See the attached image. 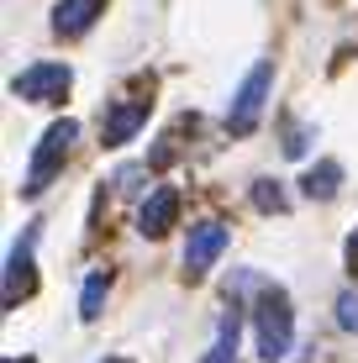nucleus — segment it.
I'll list each match as a JSON object with an SVG mask.
<instances>
[{
  "label": "nucleus",
  "mask_w": 358,
  "mask_h": 363,
  "mask_svg": "<svg viewBox=\"0 0 358 363\" xmlns=\"http://www.w3.org/2000/svg\"><path fill=\"white\" fill-rule=\"evenodd\" d=\"M253 337H258V358H264V363H279V358L290 353L295 316H290V295L285 290L269 284V290L258 295V306H253Z\"/></svg>",
  "instance_id": "obj_1"
},
{
  "label": "nucleus",
  "mask_w": 358,
  "mask_h": 363,
  "mask_svg": "<svg viewBox=\"0 0 358 363\" xmlns=\"http://www.w3.org/2000/svg\"><path fill=\"white\" fill-rule=\"evenodd\" d=\"M269 84H274V64H269V58H258V64L242 74L237 95H232V111H227V132H232V137H248V132L258 127L264 100H269Z\"/></svg>",
  "instance_id": "obj_2"
},
{
  "label": "nucleus",
  "mask_w": 358,
  "mask_h": 363,
  "mask_svg": "<svg viewBox=\"0 0 358 363\" xmlns=\"http://www.w3.org/2000/svg\"><path fill=\"white\" fill-rule=\"evenodd\" d=\"M74 137H79V121H69V116H64V121H53V127L37 137V147H32V174H27V184H21V190L37 195L58 169H64V153L74 147Z\"/></svg>",
  "instance_id": "obj_3"
},
{
  "label": "nucleus",
  "mask_w": 358,
  "mask_h": 363,
  "mask_svg": "<svg viewBox=\"0 0 358 363\" xmlns=\"http://www.w3.org/2000/svg\"><path fill=\"white\" fill-rule=\"evenodd\" d=\"M74 84V74L64 64H27L11 79V90H16L21 100H32V106H47V100H64Z\"/></svg>",
  "instance_id": "obj_4"
},
{
  "label": "nucleus",
  "mask_w": 358,
  "mask_h": 363,
  "mask_svg": "<svg viewBox=\"0 0 358 363\" xmlns=\"http://www.w3.org/2000/svg\"><path fill=\"white\" fill-rule=\"evenodd\" d=\"M32 242H37V221L11 242V253H6V306L27 300L32 284H37V274H32Z\"/></svg>",
  "instance_id": "obj_5"
},
{
  "label": "nucleus",
  "mask_w": 358,
  "mask_h": 363,
  "mask_svg": "<svg viewBox=\"0 0 358 363\" xmlns=\"http://www.w3.org/2000/svg\"><path fill=\"white\" fill-rule=\"evenodd\" d=\"M221 247H227V227L221 221H195L190 242H184V274H206L221 258Z\"/></svg>",
  "instance_id": "obj_6"
},
{
  "label": "nucleus",
  "mask_w": 358,
  "mask_h": 363,
  "mask_svg": "<svg viewBox=\"0 0 358 363\" xmlns=\"http://www.w3.org/2000/svg\"><path fill=\"white\" fill-rule=\"evenodd\" d=\"M147 127V106L142 100H116V106L101 116V147H121V143H132Z\"/></svg>",
  "instance_id": "obj_7"
},
{
  "label": "nucleus",
  "mask_w": 358,
  "mask_h": 363,
  "mask_svg": "<svg viewBox=\"0 0 358 363\" xmlns=\"http://www.w3.org/2000/svg\"><path fill=\"white\" fill-rule=\"evenodd\" d=\"M174 216H179V190L158 184V190L138 206V232H142V237H164L169 227H174Z\"/></svg>",
  "instance_id": "obj_8"
},
{
  "label": "nucleus",
  "mask_w": 358,
  "mask_h": 363,
  "mask_svg": "<svg viewBox=\"0 0 358 363\" xmlns=\"http://www.w3.org/2000/svg\"><path fill=\"white\" fill-rule=\"evenodd\" d=\"M95 16H101V0H58L53 6V32L58 37H79V32H90Z\"/></svg>",
  "instance_id": "obj_9"
},
{
  "label": "nucleus",
  "mask_w": 358,
  "mask_h": 363,
  "mask_svg": "<svg viewBox=\"0 0 358 363\" xmlns=\"http://www.w3.org/2000/svg\"><path fill=\"white\" fill-rule=\"evenodd\" d=\"M301 190L311 195V200H332L342 190V169L337 164H316V169H306L301 174Z\"/></svg>",
  "instance_id": "obj_10"
},
{
  "label": "nucleus",
  "mask_w": 358,
  "mask_h": 363,
  "mask_svg": "<svg viewBox=\"0 0 358 363\" xmlns=\"http://www.w3.org/2000/svg\"><path fill=\"white\" fill-rule=\"evenodd\" d=\"M106 290H111V274H106V269H95L90 279H84V295H79V316H84V321H95V316H101Z\"/></svg>",
  "instance_id": "obj_11"
},
{
  "label": "nucleus",
  "mask_w": 358,
  "mask_h": 363,
  "mask_svg": "<svg viewBox=\"0 0 358 363\" xmlns=\"http://www.w3.org/2000/svg\"><path fill=\"white\" fill-rule=\"evenodd\" d=\"M201 363H237V311H232L227 321H221V337H216V347L206 353Z\"/></svg>",
  "instance_id": "obj_12"
},
{
  "label": "nucleus",
  "mask_w": 358,
  "mask_h": 363,
  "mask_svg": "<svg viewBox=\"0 0 358 363\" xmlns=\"http://www.w3.org/2000/svg\"><path fill=\"white\" fill-rule=\"evenodd\" d=\"M253 200H258V211H285V190H279L274 179H258L253 184Z\"/></svg>",
  "instance_id": "obj_13"
},
{
  "label": "nucleus",
  "mask_w": 358,
  "mask_h": 363,
  "mask_svg": "<svg viewBox=\"0 0 358 363\" xmlns=\"http://www.w3.org/2000/svg\"><path fill=\"white\" fill-rule=\"evenodd\" d=\"M337 327L342 332H358V290H342L337 295Z\"/></svg>",
  "instance_id": "obj_14"
},
{
  "label": "nucleus",
  "mask_w": 358,
  "mask_h": 363,
  "mask_svg": "<svg viewBox=\"0 0 358 363\" xmlns=\"http://www.w3.org/2000/svg\"><path fill=\"white\" fill-rule=\"evenodd\" d=\"M348 269H353V274H358V227H353V232H348Z\"/></svg>",
  "instance_id": "obj_15"
},
{
  "label": "nucleus",
  "mask_w": 358,
  "mask_h": 363,
  "mask_svg": "<svg viewBox=\"0 0 358 363\" xmlns=\"http://www.w3.org/2000/svg\"><path fill=\"white\" fill-rule=\"evenodd\" d=\"M111 363H127V358H111Z\"/></svg>",
  "instance_id": "obj_16"
}]
</instances>
